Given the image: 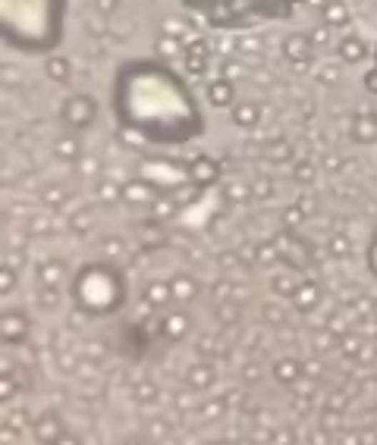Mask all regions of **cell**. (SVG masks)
Masks as SVG:
<instances>
[{
	"mask_svg": "<svg viewBox=\"0 0 377 445\" xmlns=\"http://www.w3.org/2000/svg\"><path fill=\"white\" fill-rule=\"evenodd\" d=\"M13 392H16V389H13V379H10V377H4V379H0V399L6 401Z\"/></svg>",
	"mask_w": 377,
	"mask_h": 445,
	"instance_id": "36",
	"label": "cell"
},
{
	"mask_svg": "<svg viewBox=\"0 0 377 445\" xmlns=\"http://www.w3.org/2000/svg\"><path fill=\"white\" fill-rule=\"evenodd\" d=\"M54 445H82V439H79V436H73V433H63Z\"/></svg>",
	"mask_w": 377,
	"mask_h": 445,
	"instance_id": "40",
	"label": "cell"
},
{
	"mask_svg": "<svg viewBox=\"0 0 377 445\" xmlns=\"http://www.w3.org/2000/svg\"><path fill=\"white\" fill-rule=\"evenodd\" d=\"M44 76L54 78V82H66L69 76H73V63H69L66 57H60V53H51L44 63Z\"/></svg>",
	"mask_w": 377,
	"mask_h": 445,
	"instance_id": "22",
	"label": "cell"
},
{
	"mask_svg": "<svg viewBox=\"0 0 377 445\" xmlns=\"http://www.w3.org/2000/svg\"><path fill=\"white\" fill-rule=\"evenodd\" d=\"M267 192H271V182H267V179H258L255 188H251V195H258V198H264Z\"/></svg>",
	"mask_w": 377,
	"mask_h": 445,
	"instance_id": "39",
	"label": "cell"
},
{
	"mask_svg": "<svg viewBox=\"0 0 377 445\" xmlns=\"http://www.w3.org/2000/svg\"><path fill=\"white\" fill-rule=\"evenodd\" d=\"M352 141H358V145H374L377 141V116L374 113H356L352 116Z\"/></svg>",
	"mask_w": 377,
	"mask_h": 445,
	"instance_id": "13",
	"label": "cell"
},
{
	"mask_svg": "<svg viewBox=\"0 0 377 445\" xmlns=\"http://www.w3.org/2000/svg\"><path fill=\"white\" fill-rule=\"evenodd\" d=\"M186 57V69L192 76H204V69H208V57H192V53H183Z\"/></svg>",
	"mask_w": 377,
	"mask_h": 445,
	"instance_id": "30",
	"label": "cell"
},
{
	"mask_svg": "<svg viewBox=\"0 0 377 445\" xmlns=\"http://www.w3.org/2000/svg\"><path fill=\"white\" fill-rule=\"evenodd\" d=\"M16 285V273L13 267H0V295H10Z\"/></svg>",
	"mask_w": 377,
	"mask_h": 445,
	"instance_id": "31",
	"label": "cell"
},
{
	"mask_svg": "<svg viewBox=\"0 0 377 445\" xmlns=\"http://www.w3.org/2000/svg\"><path fill=\"white\" fill-rule=\"evenodd\" d=\"M273 377H277L283 386H293L296 379L302 377V364H298L296 357H283V361L273 364Z\"/></svg>",
	"mask_w": 377,
	"mask_h": 445,
	"instance_id": "23",
	"label": "cell"
},
{
	"mask_svg": "<svg viewBox=\"0 0 377 445\" xmlns=\"http://www.w3.org/2000/svg\"><path fill=\"white\" fill-rule=\"evenodd\" d=\"M327 248H330V254H336V257H346V254L352 251V242H349L346 235H333V238L327 242Z\"/></svg>",
	"mask_w": 377,
	"mask_h": 445,
	"instance_id": "28",
	"label": "cell"
},
{
	"mask_svg": "<svg viewBox=\"0 0 377 445\" xmlns=\"http://www.w3.org/2000/svg\"><path fill=\"white\" fill-rule=\"evenodd\" d=\"M293 305L298 307V311H314L321 301V285L318 282H298V289L293 292Z\"/></svg>",
	"mask_w": 377,
	"mask_h": 445,
	"instance_id": "17",
	"label": "cell"
},
{
	"mask_svg": "<svg viewBox=\"0 0 377 445\" xmlns=\"http://www.w3.org/2000/svg\"><path fill=\"white\" fill-rule=\"evenodd\" d=\"M63 433H66V426H63V420L54 414V411H44V414H38L35 424H31V436H35V439L41 442V445H54Z\"/></svg>",
	"mask_w": 377,
	"mask_h": 445,
	"instance_id": "9",
	"label": "cell"
},
{
	"mask_svg": "<svg viewBox=\"0 0 377 445\" xmlns=\"http://www.w3.org/2000/svg\"><path fill=\"white\" fill-rule=\"evenodd\" d=\"M368 57V44L361 41V38H343L340 41V60L343 63H352V66H356V63H361Z\"/></svg>",
	"mask_w": 377,
	"mask_h": 445,
	"instance_id": "20",
	"label": "cell"
},
{
	"mask_svg": "<svg viewBox=\"0 0 377 445\" xmlns=\"http://www.w3.org/2000/svg\"><path fill=\"white\" fill-rule=\"evenodd\" d=\"M324 26L330 29H343L346 22H349V6L343 4V0H324Z\"/></svg>",
	"mask_w": 377,
	"mask_h": 445,
	"instance_id": "19",
	"label": "cell"
},
{
	"mask_svg": "<svg viewBox=\"0 0 377 445\" xmlns=\"http://www.w3.org/2000/svg\"><path fill=\"white\" fill-rule=\"evenodd\" d=\"M192 329V320H188V314L176 311V314H167L161 320V332L167 339H186V332Z\"/></svg>",
	"mask_w": 377,
	"mask_h": 445,
	"instance_id": "18",
	"label": "cell"
},
{
	"mask_svg": "<svg viewBox=\"0 0 377 445\" xmlns=\"http://www.w3.org/2000/svg\"><path fill=\"white\" fill-rule=\"evenodd\" d=\"M214 445H223V442H214Z\"/></svg>",
	"mask_w": 377,
	"mask_h": 445,
	"instance_id": "42",
	"label": "cell"
},
{
	"mask_svg": "<svg viewBox=\"0 0 377 445\" xmlns=\"http://www.w3.org/2000/svg\"><path fill=\"white\" fill-rule=\"evenodd\" d=\"M179 51H186L183 38H173V35H161V38H157V53H164V57H176Z\"/></svg>",
	"mask_w": 377,
	"mask_h": 445,
	"instance_id": "27",
	"label": "cell"
},
{
	"mask_svg": "<svg viewBox=\"0 0 377 445\" xmlns=\"http://www.w3.org/2000/svg\"><path fill=\"white\" fill-rule=\"evenodd\" d=\"M66 276H69V270L63 260H44L41 267H38V282H41V289H60L63 282H66Z\"/></svg>",
	"mask_w": 377,
	"mask_h": 445,
	"instance_id": "14",
	"label": "cell"
},
{
	"mask_svg": "<svg viewBox=\"0 0 377 445\" xmlns=\"http://www.w3.org/2000/svg\"><path fill=\"white\" fill-rule=\"evenodd\" d=\"M116 6H120V0H98V13H114L116 10Z\"/></svg>",
	"mask_w": 377,
	"mask_h": 445,
	"instance_id": "38",
	"label": "cell"
},
{
	"mask_svg": "<svg viewBox=\"0 0 377 445\" xmlns=\"http://www.w3.org/2000/svg\"><path fill=\"white\" fill-rule=\"evenodd\" d=\"M63 201H66V188H63V185L44 188V204H51V208H60Z\"/></svg>",
	"mask_w": 377,
	"mask_h": 445,
	"instance_id": "29",
	"label": "cell"
},
{
	"mask_svg": "<svg viewBox=\"0 0 377 445\" xmlns=\"http://www.w3.org/2000/svg\"><path fill=\"white\" fill-rule=\"evenodd\" d=\"M280 51H283V57H286L289 63H296V66H305V63L311 60L314 41H311V35H302V31H289V35L283 38Z\"/></svg>",
	"mask_w": 377,
	"mask_h": 445,
	"instance_id": "8",
	"label": "cell"
},
{
	"mask_svg": "<svg viewBox=\"0 0 377 445\" xmlns=\"http://www.w3.org/2000/svg\"><path fill=\"white\" fill-rule=\"evenodd\" d=\"M365 260H368V270H371V276L377 280V229L371 235V242H368V251H365Z\"/></svg>",
	"mask_w": 377,
	"mask_h": 445,
	"instance_id": "32",
	"label": "cell"
},
{
	"mask_svg": "<svg viewBox=\"0 0 377 445\" xmlns=\"http://www.w3.org/2000/svg\"><path fill=\"white\" fill-rule=\"evenodd\" d=\"M374 66H377V47H374Z\"/></svg>",
	"mask_w": 377,
	"mask_h": 445,
	"instance_id": "41",
	"label": "cell"
},
{
	"mask_svg": "<svg viewBox=\"0 0 377 445\" xmlns=\"http://www.w3.org/2000/svg\"><path fill=\"white\" fill-rule=\"evenodd\" d=\"M139 176L148 179L157 192H167V188H183L192 185L188 179V163L179 160H164V157H151V160H141L139 166Z\"/></svg>",
	"mask_w": 377,
	"mask_h": 445,
	"instance_id": "5",
	"label": "cell"
},
{
	"mask_svg": "<svg viewBox=\"0 0 377 445\" xmlns=\"http://www.w3.org/2000/svg\"><path fill=\"white\" fill-rule=\"evenodd\" d=\"M170 292H173V301L186 305V301H192L195 295H198V280H195L192 273H176L170 280Z\"/></svg>",
	"mask_w": 377,
	"mask_h": 445,
	"instance_id": "16",
	"label": "cell"
},
{
	"mask_svg": "<svg viewBox=\"0 0 377 445\" xmlns=\"http://www.w3.org/2000/svg\"><path fill=\"white\" fill-rule=\"evenodd\" d=\"M296 179H298V182H311V179H314L311 163H298V166H296Z\"/></svg>",
	"mask_w": 377,
	"mask_h": 445,
	"instance_id": "34",
	"label": "cell"
},
{
	"mask_svg": "<svg viewBox=\"0 0 377 445\" xmlns=\"http://www.w3.org/2000/svg\"><path fill=\"white\" fill-rule=\"evenodd\" d=\"M29 336V317L22 311H4L0 314V339L4 342H22Z\"/></svg>",
	"mask_w": 377,
	"mask_h": 445,
	"instance_id": "10",
	"label": "cell"
},
{
	"mask_svg": "<svg viewBox=\"0 0 377 445\" xmlns=\"http://www.w3.org/2000/svg\"><path fill=\"white\" fill-rule=\"evenodd\" d=\"M365 88L371 94H377V66L371 69V73H365Z\"/></svg>",
	"mask_w": 377,
	"mask_h": 445,
	"instance_id": "37",
	"label": "cell"
},
{
	"mask_svg": "<svg viewBox=\"0 0 377 445\" xmlns=\"http://www.w3.org/2000/svg\"><path fill=\"white\" fill-rule=\"evenodd\" d=\"M204 98H208V104L211 107H217V110H223V107H233L236 104V85L230 82V78H211L208 82V88H204Z\"/></svg>",
	"mask_w": 377,
	"mask_h": 445,
	"instance_id": "11",
	"label": "cell"
},
{
	"mask_svg": "<svg viewBox=\"0 0 377 445\" xmlns=\"http://www.w3.org/2000/svg\"><path fill=\"white\" fill-rule=\"evenodd\" d=\"M54 154H57L60 160H79L82 145H79L76 135H63V138H57V145H54Z\"/></svg>",
	"mask_w": 377,
	"mask_h": 445,
	"instance_id": "25",
	"label": "cell"
},
{
	"mask_svg": "<svg viewBox=\"0 0 377 445\" xmlns=\"http://www.w3.org/2000/svg\"><path fill=\"white\" fill-rule=\"evenodd\" d=\"M188 179H192V188H211L220 179V163L208 154H198L188 160Z\"/></svg>",
	"mask_w": 377,
	"mask_h": 445,
	"instance_id": "7",
	"label": "cell"
},
{
	"mask_svg": "<svg viewBox=\"0 0 377 445\" xmlns=\"http://www.w3.org/2000/svg\"><path fill=\"white\" fill-rule=\"evenodd\" d=\"M94 116H98V101H94L91 94H85V91L69 94V98L63 101V107H60L63 126H66V129H73V132L89 129V126L94 123Z\"/></svg>",
	"mask_w": 377,
	"mask_h": 445,
	"instance_id": "6",
	"label": "cell"
},
{
	"mask_svg": "<svg viewBox=\"0 0 377 445\" xmlns=\"http://www.w3.org/2000/svg\"><path fill=\"white\" fill-rule=\"evenodd\" d=\"M120 129L154 148H183L204 135V110L183 76L161 60H129L114 78Z\"/></svg>",
	"mask_w": 377,
	"mask_h": 445,
	"instance_id": "1",
	"label": "cell"
},
{
	"mask_svg": "<svg viewBox=\"0 0 377 445\" xmlns=\"http://www.w3.org/2000/svg\"><path fill=\"white\" fill-rule=\"evenodd\" d=\"M186 383L188 389H195V392H201V389H208L214 383V370H211V364H192L186 373Z\"/></svg>",
	"mask_w": 377,
	"mask_h": 445,
	"instance_id": "21",
	"label": "cell"
},
{
	"mask_svg": "<svg viewBox=\"0 0 377 445\" xmlns=\"http://www.w3.org/2000/svg\"><path fill=\"white\" fill-rule=\"evenodd\" d=\"M66 31V0H0V38L19 53H54Z\"/></svg>",
	"mask_w": 377,
	"mask_h": 445,
	"instance_id": "2",
	"label": "cell"
},
{
	"mask_svg": "<svg viewBox=\"0 0 377 445\" xmlns=\"http://www.w3.org/2000/svg\"><path fill=\"white\" fill-rule=\"evenodd\" d=\"M157 198H161V192L141 176H136L132 182L123 185V201H129V204H157Z\"/></svg>",
	"mask_w": 377,
	"mask_h": 445,
	"instance_id": "12",
	"label": "cell"
},
{
	"mask_svg": "<svg viewBox=\"0 0 377 445\" xmlns=\"http://www.w3.org/2000/svg\"><path fill=\"white\" fill-rule=\"evenodd\" d=\"M145 301L151 307H164L167 301H173V292H170V280L167 282H161V280H154V282H148L145 285Z\"/></svg>",
	"mask_w": 377,
	"mask_h": 445,
	"instance_id": "24",
	"label": "cell"
},
{
	"mask_svg": "<svg viewBox=\"0 0 377 445\" xmlns=\"http://www.w3.org/2000/svg\"><path fill=\"white\" fill-rule=\"evenodd\" d=\"M220 73H223V78H230V82H233V78H239V73H242V66H239V63H223V69H220Z\"/></svg>",
	"mask_w": 377,
	"mask_h": 445,
	"instance_id": "35",
	"label": "cell"
},
{
	"mask_svg": "<svg viewBox=\"0 0 377 445\" xmlns=\"http://www.w3.org/2000/svg\"><path fill=\"white\" fill-rule=\"evenodd\" d=\"M230 110H233V123L239 126V129H255V126L261 123V107H258L255 101H236Z\"/></svg>",
	"mask_w": 377,
	"mask_h": 445,
	"instance_id": "15",
	"label": "cell"
},
{
	"mask_svg": "<svg viewBox=\"0 0 377 445\" xmlns=\"http://www.w3.org/2000/svg\"><path fill=\"white\" fill-rule=\"evenodd\" d=\"M302 4L308 0H183L186 10L211 29H246L255 22L293 19Z\"/></svg>",
	"mask_w": 377,
	"mask_h": 445,
	"instance_id": "4",
	"label": "cell"
},
{
	"mask_svg": "<svg viewBox=\"0 0 377 445\" xmlns=\"http://www.w3.org/2000/svg\"><path fill=\"white\" fill-rule=\"evenodd\" d=\"M69 298L82 314L110 317L126 305L129 282H126V273L116 264L91 260V264H82L69 276Z\"/></svg>",
	"mask_w": 377,
	"mask_h": 445,
	"instance_id": "3",
	"label": "cell"
},
{
	"mask_svg": "<svg viewBox=\"0 0 377 445\" xmlns=\"http://www.w3.org/2000/svg\"><path fill=\"white\" fill-rule=\"evenodd\" d=\"M164 35H173V38H183V41H188V38H186V22H179V19L164 22Z\"/></svg>",
	"mask_w": 377,
	"mask_h": 445,
	"instance_id": "33",
	"label": "cell"
},
{
	"mask_svg": "<svg viewBox=\"0 0 377 445\" xmlns=\"http://www.w3.org/2000/svg\"><path fill=\"white\" fill-rule=\"evenodd\" d=\"M271 289L277 292V295H286V298H293V292L298 289V280H296L293 273H277V276H273V280H271Z\"/></svg>",
	"mask_w": 377,
	"mask_h": 445,
	"instance_id": "26",
	"label": "cell"
}]
</instances>
